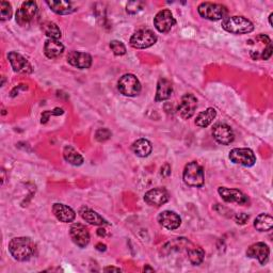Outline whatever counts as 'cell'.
Listing matches in <instances>:
<instances>
[{
    "label": "cell",
    "mask_w": 273,
    "mask_h": 273,
    "mask_svg": "<svg viewBox=\"0 0 273 273\" xmlns=\"http://www.w3.org/2000/svg\"><path fill=\"white\" fill-rule=\"evenodd\" d=\"M230 160L235 165H240L243 167H253L256 162V157L252 150L245 149H234L230 152Z\"/></svg>",
    "instance_id": "52a82bcc"
},
{
    "label": "cell",
    "mask_w": 273,
    "mask_h": 273,
    "mask_svg": "<svg viewBox=\"0 0 273 273\" xmlns=\"http://www.w3.org/2000/svg\"><path fill=\"white\" fill-rule=\"evenodd\" d=\"M170 199L169 192L165 188H155L147 191L144 196V201L151 206L159 207L165 205Z\"/></svg>",
    "instance_id": "9a60e30c"
},
{
    "label": "cell",
    "mask_w": 273,
    "mask_h": 273,
    "mask_svg": "<svg viewBox=\"0 0 273 273\" xmlns=\"http://www.w3.org/2000/svg\"><path fill=\"white\" fill-rule=\"evenodd\" d=\"M173 93V86L166 78L159 79V81L157 84V91H156V96L155 100L156 101H163L167 100L171 97Z\"/></svg>",
    "instance_id": "44dd1931"
},
{
    "label": "cell",
    "mask_w": 273,
    "mask_h": 273,
    "mask_svg": "<svg viewBox=\"0 0 273 273\" xmlns=\"http://www.w3.org/2000/svg\"><path fill=\"white\" fill-rule=\"evenodd\" d=\"M218 193L222 198V200L227 203H236L238 205H247L250 203L249 198L238 189L219 187Z\"/></svg>",
    "instance_id": "5bb4252c"
},
{
    "label": "cell",
    "mask_w": 273,
    "mask_h": 273,
    "mask_svg": "<svg viewBox=\"0 0 273 273\" xmlns=\"http://www.w3.org/2000/svg\"><path fill=\"white\" fill-rule=\"evenodd\" d=\"M104 271L108 272V271H122L120 268H116V267H106L104 269Z\"/></svg>",
    "instance_id": "74e56055"
},
{
    "label": "cell",
    "mask_w": 273,
    "mask_h": 273,
    "mask_svg": "<svg viewBox=\"0 0 273 273\" xmlns=\"http://www.w3.org/2000/svg\"><path fill=\"white\" fill-rule=\"evenodd\" d=\"M12 13H13L12 7H11L9 3L7 2L0 3V19H2V21L11 19V17H12Z\"/></svg>",
    "instance_id": "f546056e"
},
{
    "label": "cell",
    "mask_w": 273,
    "mask_h": 273,
    "mask_svg": "<svg viewBox=\"0 0 273 273\" xmlns=\"http://www.w3.org/2000/svg\"><path fill=\"white\" fill-rule=\"evenodd\" d=\"M131 150L138 157L145 158L147 156H150V154L152 153L153 146L149 140L139 139V140H137L132 143Z\"/></svg>",
    "instance_id": "603a6c76"
},
{
    "label": "cell",
    "mask_w": 273,
    "mask_h": 273,
    "mask_svg": "<svg viewBox=\"0 0 273 273\" xmlns=\"http://www.w3.org/2000/svg\"><path fill=\"white\" fill-rule=\"evenodd\" d=\"M64 51V45L59 40L48 39L44 45V53L49 59H54L60 57Z\"/></svg>",
    "instance_id": "ffe728a7"
},
{
    "label": "cell",
    "mask_w": 273,
    "mask_h": 273,
    "mask_svg": "<svg viewBox=\"0 0 273 273\" xmlns=\"http://www.w3.org/2000/svg\"><path fill=\"white\" fill-rule=\"evenodd\" d=\"M63 157L66 162L75 167H79L84 163V157L71 145H66L64 147Z\"/></svg>",
    "instance_id": "d4e9b609"
},
{
    "label": "cell",
    "mask_w": 273,
    "mask_h": 273,
    "mask_svg": "<svg viewBox=\"0 0 273 273\" xmlns=\"http://www.w3.org/2000/svg\"><path fill=\"white\" fill-rule=\"evenodd\" d=\"M158 222L165 229L169 231H174L180 226L181 219L179 215L171 210H165L158 215Z\"/></svg>",
    "instance_id": "ac0fdd59"
},
{
    "label": "cell",
    "mask_w": 273,
    "mask_h": 273,
    "mask_svg": "<svg viewBox=\"0 0 273 273\" xmlns=\"http://www.w3.org/2000/svg\"><path fill=\"white\" fill-rule=\"evenodd\" d=\"M70 236L73 242L79 248H86L90 242V233L88 227L81 223H74L71 226Z\"/></svg>",
    "instance_id": "4fadbf2b"
},
{
    "label": "cell",
    "mask_w": 273,
    "mask_h": 273,
    "mask_svg": "<svg viewBox=\"0 0 273 273\" xmlns=\"http://www.w3.org/2000/svg\"><path fill=\"white\" fill-rule=\"evenodd\" d=\"M8 59L10 61L11 66H12L13 71L18 74H24V75H29L33 72V67L30 64V62L22 57L20 53L16 51H11L8 54Z\"/></svg>",
    "instance_id": "7c38bea8"
},
{
    "label": "cell",
    "mask_w": 273,
    "mask_h": 273,
    "mask_svg": "<svg viewBox=\"0 0 273 273\" xmlns=\"http://www.w3.org/2000/svg\"><path fill=\"white\" fill-rule=\"evenodd\" d=\"M110 137H111V131L107 128H99L95 132V139L99 142H105L109 140Z\"/></svg>",
    "instance_id": "1f68e13d"
},
{
    "label": "cell",
    "mask_w": 273,
    "mask_h": 273,
    "mask_svg": "<svg viewBox=\"0 0 273 273\" xmlns=\"http://www.w3.org/2000/svg\"><path fill=\"white\" fill-rule=\"evenodd\" d=\"M143 4L142 3H129L127 5V12L130 14H135L137 12H139V11L142 9Z\"/></svg>",
    "instance_id": "836d02e7"
},
{
    "label": "cell",
    "mask_w": 273,
    "mask_h": 273,
    "mask_svg": "<svg viewBox=\"0 0 273 273\" xmlns=\"http://www.w3.org/2000/svg\"><path fill=\"white\" fill-rule=\"evenodd\" d=\"M63 113V110L60 108H56L53 111H45L42 115V123H46L49 120L50 116H60Z\"/></svg>",
    "instance_id": "d6a6232c"
},
{
    "label": "cell",
    "mask_w": 273,
    "mask_h": 273,
    "mask_svg": "<svg viewBox=\"0 0 273 273\" xmlns=\"http://www.w3.org/2000/svg\"><path fill=\"white\" fill-rule=\"evenodd\" d=\"M198 108V99L193 94H185L181 97V100L178 105L177 112L181 119L188 120L193 117Z\"/></svg>",
    "instance_id": "30bf717a"
},
{
    "label": "cell",
    "mask_w": 273,
    "mask_h": 273,
    "mask_svg": "<svg viewBox=\"0 0 273 273\" xmlns=\"http://www.w3.org/2000/svg\"><path fill=\"white\" fill-rule=\"evenodd\" d=\"M110 48L116 56H123L126 53V47H125V45L121 41H111Z\"/></svg>",
    "instance_id": "4dcf8cb0"
},
{
    "label": "cell",
    "mask_w": 273,
    "mask_h": 273,
    "mask_svg": "<svg viewBox=\"0 0 273 273\" xmlns=\"http://www.w3.org/2000/svg\"><path fill=\"white\" fill-rule=\"evenodd\" d=\"M222 28L233 34H247L254 30V25L243 16H229L222 20Z\"/></svg>",
    "instance_id": "7a4b0ae2"
},
{
    "label": "cell",
    "mask_w": 273,
    "mask_h": 273,
    "mask_svg": "<svg viewBox=\"0 0 273 273\" xmlns=\"http://www.w3.org/2000/svg\"><path fill=\"white\" fill-rule=\"evenodd\" d=\"M272 17H273V13H271V14L269 15V24H270L271 27L273 26V24H272Z\"/></svg>",
    "instance_id": "ab89813d"
},
{
    "label": "cell",
    "mask_w": 273,
    "mask_h": 273,
    "mask_svg": "<svg viewBox=\"0 0 273 273\" xmlns=\"http://www.w3.org/2000/svg\"><path fill=\"white\" fill-rule=\"evenodd\" d=\"M249 214L244 213V212H240V213H237L236 215V222L238 224H240V225H243L245 224L248 221H249Z\"/></svg>",
    "instance_id": "e575fe53"
},
{
    "label": "cell",
    "mask_w": 273,
    "mask_h": 273,
    "mask_svg": "<svg viewBox=\"0 0 273 273\" xmlns=\"http://www.w3.org/2000/svg\"><path fill=\"white\" fill-rule=\"evenodd\" d=\"M46 4L54 13L60 15L71 14L76 11L71 2H63V0H60V2H46Z\"/></svg>",
    "instance_id": "cb8c5ba5"
},
{
    "label": "cell",
    "mask_w": 273,
    "mask_h": 273,
    "mask_svg": "<svg viewBox=\"0 0 273 273\" xmlns=\"http://www.w3.org/2000/svg\"><path fill=\"white\" fill-rule=\"evenodd\" d=\"M199 14L208 20H223L229 11L227 8L221 4H212V3H202L199 8Z\"/></svg>",
    "instance_id": "277c9868"
},
{
    "label": "cell",
    "mask_w": 273,
    "mask_h": 273,
    "mask_svg": "<svg viewBox=\"0 0 273 273\" xmlns=\"http://www.w3.org/2000/svg\"><path fill=\"white\" fill-rule=\"evenodd\" d=\"M79 214L80 217L88 223L95 225V226H102V225H107L108 222L101 217L99 213L94 211L93 209L88 208V207H81L80 210H79Z\"/></svg>",
    "instance_id": "7402d4cb"
},
{
    "label": "cell",
    "mask_w": 273,
    "mask_h": 273,
    "mask_svg": "<svg viewBox=\"0 0 273 273\" xmlns=\"http://www.w3.org/2000/svg\"><path fill=\"white\" fill-rule=\"evenodd\" d=\"M67 62L79 70H87L92 65V57L87 52L73 50L67 54Z\"/></svg>",
    "instance_id": "2e32d148"
},
{
    "label": "cell",
    "mask_w": 273,
    "mask_h": 273,
    "mask_svg": "<svg viewBox=\"0 0 273 273\" xmlns=\"http://www.w3.org/2000/svg\"><path fill=\"white\" fill-rule=\"evenodd\" d=\"M212 137L222 145H229L235 139V133L231 126L224 123H218L212 127Z\"/></svg>",
    "instance_id": "8fae6325"
},
{
    "label": "cell",
    "mask_w": 273,
    "mask_h": 273,
    "mask_svg": "<svg viewBox=\"0 0 273 273\" xmlns=\"http://www.w3.org/2000/svg\"><path fill=\"white\" fill-rule=\"evenodd\" d=\"M270 255V249L264 242H257L252 244L248 249L247 256L250 258H254L259 261L260 265H265Z\"/></svg>",
    "instance_id": "e0dca14e"
},
{
    "label": "cell",
    "mask_w": 273,
    "mask_h": 273,
    "mask_svg": "<svg viewBox=\"0 0 273 273\" xmlns=\"http://www.w3.org/2000/svg\"><path fill=\"white\" fill-rule=\"evenodd\" d=\"M52 212L56 215V218L63 223H71L76 218V212L71 207L61 203L53 204Z\"/></svg>",
    "instance_id": "d6986e66"
},
{
    "label": "cell",
    "mask_w": 273,
    "mask_h": 273,
    "mask_svg": "<svg viewBox=\"0 0 273 273\" xmlns=\"http://www.w3.org/2000/svg\"><path fill=\"white\" fill-rule=\"evenodd\" d=\"M118 89L123 95L133 97L141 92V84L139 79L134 75L125 74L120 78L118 83Z\"/></svg>",
    "instance_id": "8992f818"
},
{
    "label": "cell",
    "mask_w": 273,
    "mask_h": 273,
    "mask_svg": "<svg viewBox=\"0 0 273 273\" xmlns=\"http://www.w3.org/2000/svg\"><path fill=\"white\" fill-rule=\"evenodd\" d=\"M176 24V20L170 10L159 11L154 17V26L161 33H168Z\"/></svg>",
    "instance_id": "9c48e42d"
},
{
    "label": "cell",
    "mask_w": 273,
    "mask_h": 273,
    "mask_svg": "<svg viewBox=\"0 0 273 273\" xmlns=\"http://www.w3.org/2000/svg\"><path fill=\"white\" fill-rule=\"evenodd\" d=\"M97 234H98L99 236H105V235H106V231H105L104 229H99V230L97 231Z\"/></svg>",
    "instance_id": "f35d334b"
},
{
    "label": "cell",
    "mask_w": 273,
    "mask_h": 273,
    "mask_svg": "<svg viewBox=\"0 0 273 273\" xmlns=\"http://www.w3.org/2000/svg\"><path fill=\"white\" fill-rule=\"evenodd\" d=\"M157 42L156 34L149 29H141L134 32L130 40V46L137 49H145L153 46Z\"/></svg>",
    "instance_id": "5b68a950"
},
{
    "label": "cell",
    "mask_w": 273,
    "mask_h": 273,
    "mask_svg": "<svg viewBox=\"0 0 273 273\" xmlns=\"http://www.w3.org/2000/svg\"><path fill=\"white\" fill-rule=\"evenodd\" d=\"M188 257L192 265L199 266L203 263L204 257H205V252H204V250L200 247H193L188 250Z\"/></svg>",
    "instance_id": "f1b7e54d"
},
{
    "label": "cell",
    "mask_w": 273,
    "mask_h": 273,
    "mask_svg": "<svg viewBox=\"0 0 273 273\" xmlns=\"http://www.w3.org/2000/svg\"><path fill=\"white\" fill-rule=\"evenodd\" d=\"M254 227L258 232H269L273 227V218L268 213H260L254 220Z\"/></svg>",
    "instance_id": "4316f807"
},
{
    "label": "cell",
    "mask_w": 273,
    "mask_h": 273,
    "mask_svg": "<svg viewBox=\"0 0 273 273\" xmlns=\"http://www.w3.org/2000/svg\"><path fill=\"white\" fill-rule=\"evenodd\" d=\"M41 30L48 39L51 40H59L62 36V32L58 25L52 21H44L41 25Z\"/></svg>",
    "instance_id": "83f0119b"
},
{
    "label": "cell",
    "mask_w": 273,
    "mask_h": 273,
    "mask_svg": "<svg viewBox=\"0 0 273 273\" xmlns=\"http://www.w3.org/2000/svg\"><path fill=\"white\" fill-rule=\"evenodd\" d=\"M217 117V111L214 108H207L206 110L199 113V116L196 119V124L199 127H207L213 122V120Z\"/></svg>",
    "instance_id": "484cf974"
},
{
    "label": "cell",
    "mask_w": 273,
    "mask_h": 273,
    "mask_svg": "<svg viewBox=\"0 0 273 273\" xmlns=\"http://www.w3.org/2000/svg\"><path fill=\"white\" fill-rule=\"evenodd\" d=\"M183 178L185 184L188 185L189 187H195V188L202 187L205 183L204 170L202 166H200L196 161L189 162L184 169Z\"/></svg>",
    "instance_id": "3957f363"
},
{
    "label": "cell",
    "mask_w": 273,
    "mask_h": 273,
    "mask_svg": "<svg viewBox=\"0 0 273 273\" xmlns=\"http://www.w3.org/2000/svg\"><path fill=\"white\" fill-rule=\"evenodd\" d=\"M9 252L18 261L29 260L36 252V244L28 237L13 238L9 242Z\"/></svg>",
    "instance_id": "6da1fadb"
},
{
    "label": "cell",
    "mask_w": 273,
    "mask_h": 273,
    "mask_svg": "<svg viewBox=\"0 0 273 273\" xmlns=\"http://www.w3.org/2000/svg\"><path fill=\"white\" fill-rule=\"evenodd\" d=\"M38 12V5L34 2H25L16 12V22L19 26H28Z\"/></svg>",
    "instance_id": "ba28073f"
},
{
    "label": "cell",
    "mask_w": 273,
    "mask_h": 273,
    "mask_svg": "<svg viewBox=\"0 0 273 273\" xmlns=\"http://www.w3.org/2000/svg\"><path fill=\"white\" fill-rule=\"evenodd\" d=\"M161 175L165 177H168L171 175V167L169 165H165L161 168Z\"/></svg>",
    "instance_id": "d590c367"
},
{
    "label": "cell",
    "mask_w": 273,
    "mask_h": 273,
    "mask_svg": "<svg viewBox=\"0 0 273 273\" xmlns=\"http://www.w3.org/2000/svg\"><path fill=\"white\" fill-rule=\"evenodd\" d=\"M96 249L98 250V251H106V244H102V243H98L96 244Z\"/></svg>",
    "instance_id": "8d00e7d4"
}]
</instances>
